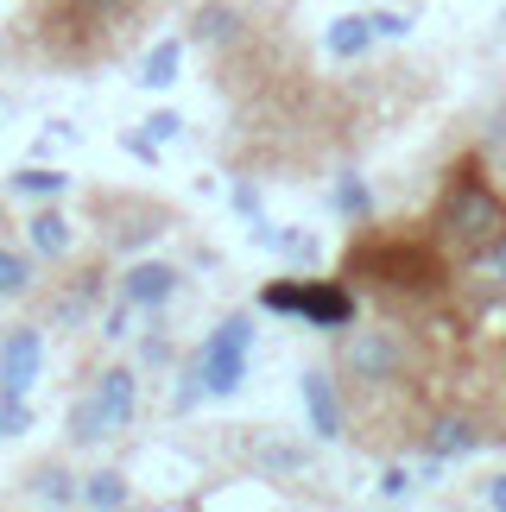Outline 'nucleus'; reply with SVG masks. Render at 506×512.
Returning a JSON list of instances; mask_svg holds the SVG:
<instances>
[{
	"label": "nucleus",
	"mask_w": 506,
	"mask_h": 512,
	"mask_svg": "<svg viewBox=\"0 0 506 512\" xmlns=\"http://www.w3.org/2000/svg\"><path fill=\"white\" fill-rule=\"evenodd\" d=\"M260 310L272 317H298L310 329H348L355 323V285L348 279H272L260 291Z\"/></svg>",
	"instance_id": "obj_4"
},
{
	"label": "nucleus",
	"mask_w": 506,
	"mask_h": 512,
	"mask_svg": "<svg viewBox=\"0 0 506 512\" xmlns=\"http://www.w3.org/2000/svg\"><path fill=\"white\" fill-rule=\"evenodd\" d=\"M342 279L374 285L386 298H443L450 285V260L437 253V241L424 234H361L355 247L342 253Z\"/></svg>",
	"instance_id": "obj_1"
},
{
	"label": "nucleus",
	"mask_w": 506,
	"mask_h": 512,
	"mask_svg": "<svg viewBox=\"0 0 506 512\" xmlns=\"http://www.w3.org/2000/svg\"><path fill=\"white\" fill-rule=\"evenodd\" d=\"M298 392H304V418H310V430H317V443L348 437V405H342V392H336V373L310 367Z\"/></svg>",
	"instance_id": "obj_10"
},
{
	"label": "nucleus",
	"mask_w": 506,
	"mask_h": 512,
	"mask_svg": "<svg viewBox=\"0 0 506 512\" xmlns=\"http://www.w3.org/2000/svg\"><path fill=\"white\" fill-rule=\"evenodd\" d=\"M506 234V196L488 184V171H481V152H462L450 165L437 190V209H431V241L456 247V253H481L488 241Z\"/></svg>",
	"instance_id": "obj_3"
},
{
	"label": "nucleus",
	"mask_w": 506,
	"mask_h": 512,
	"mask_svg": "<svg viewBox=\"0 0 506 512\" xmlns=\"http://www.w3.org/2000/svg\"><path fill=\"white\" fill-rule=\"evenodd\" d=\"M178 266H165V260H140L121 279V304H133V310H165L171 298H178Z\"/></svg>",
	"instance_id": "obj_11"
},
{
	"label": "nucleus",
	"mask_w": 506,
	"mask_h": 512,
	"mask_svg": "<svg viewBox=\"0 0 506 512\" xmlns=\"http://www.w3.org/2000/svg\"><path fill=\"white\" fill-rule=\"evenodd\" d=\"M26 500L70 506V500H76V475H70L64 462H45V468H32V475H26Z\"/></svg>",
	"instance_id": "obj_16"
},
{
	"label": "nucleus",
	"mask_w": 506,
	"mask_h": 512,
	"mask_svg": "<svg viewBox=\"0 0 506 512\" xmlns=\"http://www.w3.org/2000/svg\"><path fill=\"white\" fill-rule=\"evenodd\" d=\"M481 449V430L475 418H462V411H443V418L424 424V456L431 462H462V456H475Z\"/></svg>",
	"instance_id": "obj_12"
},
{
	"label": "nucleus",
	"mask_w": 506,
	"mask_h": 512,
	"mask_svg": "<svg viewBox=\"0 0 506 512\" xmlns=\"http://www.w3.org/2000/svg\"><path fill=\"white\" fill-rule=\"evenodd\" d=\"M133 500V487L121 468H95V475L76 487V506H95V512H114V506H127Z\"/></svg>",
	"instance_id": "obj_15"
},
{
	"label": "nucleus",
	"mask_w": 506,
	"mask_h": 512,
	"mask_svg": "<svg viewBox=\"0 0 506 512\" xmlns=\"http://www.w3.org/2000/svg\"><path fill=\"white\" fill-rule=\"evenodd\" d=\"M127 323H133V304H121V298H114V304H108V317H102V336H108V342H121V336H133Z\"/></svg>",
	"instance_id": "obj_24"
},
{
	"label": "nucleus",
	"mask_w": 506,
	"mask_h": 512,
	"mask_svg": "<svg viewBox=\"0 0 506 512\" xmlns=\"http://www.w3.org/2000/svg\"><path fill=\"white\" fill-rule=\"evenodd\" d=\"M374 32L380 38H405V32H412V19H405V13H374Z\"/></svg>",
	"instance_id": "obj_27"
},
{
	"label": "nucleus",
	"mask_w": 506,
	"mask_h": 512,
	"mask_svg": "<svg viewBox=\"0 0 506 512\" xmlns=\"http://www.w3.org/2000/svg\"><path fill=\"white\" fill-rule=\"evenodd\" d=\"M95 298H102V266H95V272H83L70 298H57V323H64V329H76V323L89 317V304H95Z\"/></svg>",
	"instance_id": "obj_18"
},
{
	"label": "nucleus",
	"mask_w": 506,
	"mask_h": 512,
	"mask_svg": "<svg viewBox=\"0 0 506 512\" xmlns=\"http://www.w3.org/2000/svg\"><path fill=\"white\" fill-rule=\"evenodd\" d=\"M133 411H140V373H133V367L95 373V386L70 405V443H83V449L89 443H108L114 430L133 424Z\"/></svg>",
	"instance_id": "obj_5"
},
{
	"label": "nucleus",
	"mask_w": 506,
	"mask_h": 512,
	"mask_svg": "<svg viewBox=\"0 0 506 512\" xmlns=\"http://www.w3.org/2000/svg\"><path fill=\"white\" fill-rule=\"evenodd\" d=\"M133 7H140V0H38L26 13V26L38 32V45H45L51 64L89 70L121 45Z\"/></svg>",
	"instance_id": "obj_2"
},
{
	"label": "nucleus",
	"mask_w": 506,
	"mask_h": 512,
	"mask_svg": "<svg viewBox=\"0 0 506 512\" xmlns=\"http://www.w3.org/2000/svg\"><path fill=\"white\" fill-rule=\"evenodd\" d=\"M38 373H45V336H38L32 323L7 329V336H0V386L32 392V386H38Z\"/></svg>",
	"instance_id": "obj_9"
},
{
	"label": "nucleus",
	"mask_w": 506,
	"mask_h": 512,
	"mask_svg": "<svg viewBox=\"0 0 506 512\" xmlns=\"http://www.w3.org/2000/svg\"><path fill=\"white\" fill-rule=\"evenodd\" d=\"M260 462H266V468H279V475H291V468H304V456H298V449H266Z\"/></svg>",
	"instance_id": "obj_29"
},
{
	"label": "nucleus",
	"mask_w": 506,
	"mask_h": 512,
	"mask_svg": "<svg viewBox=\"0 0 506 512\" xmlns=\"http://www.w3.org/2000/svg\"><path fill=\"white\" fill-rule=\"evenodd\" d=\"M329 203H336L342 222H367V215H374V190H367V177H342Z\"/></svg>",
	"instance_id": "obj_19"
},
{
	"label": "nucleus",
	"mask_w": 506,
	"mask_h": 512,
	"mask_svg": "<svg viewBox=\"0 0 506 512\" xmlns=\"http://www.w3.org/2000/svg\"><path fill=\"white\" fill-rule=\"evenodd\" d=\"M374 38H380V32H374V13H342V19H329L323 51L348 64V57H367V51H374Z\"/></svg>",
	"instance_id": "obj_13"
},
{
	"label": "nucleus",
	"mask_w": 506,
	"mask_h": 512,
	"mask_svg": "<svg viewBox=\"0 0 506 512\" xmlns=\"http://www.w3.org/2000/svg\"><path fill=\"white\" fill-rule=\"evenodd\" d=\"M178 64H184V38H159V45L146 51V64H140V83L146 89H171L178 83Z\"/></svg>",
	"instance_id": "obj_17"
},
{
	"label": "nucleus",
	"mask_w": 506,
	"mask_h": 512,
	"mask_svg": "<svg viewBox=\"0 0 506 512\" xmlns=\"http://www.w3.org/2000/svg\"><path fill=\"white\" fill-rule=\"evenodd\" d=\"M64 190H70V177L51 171V165H26L13 177V196H64Z\"/></svg>",
	"instance_id": "obj_20"
},
{
	"label": "nucleus",
	"mask_w": 506,
	"mask_h": 512,
	"mask_svg": "<svg viewBox=\"0 0 506 512\" xmlns=\"http://www.w3.org/2000/svg\"><path fill=\"white\" fill-rule=\"evenodd\" d=\"M253 26H260V19H253V0H197L184 38H190V45H203L209 57H222V51H235Z\"/></svg>",
	"instance_id": "obj_8"
},
{
	"label": "nucleus",
	"mask_w": 506,
	"mask_h": 512,
	"mask_svg": "<svg viewBox=\"0 0 506 512\" xmlns=\"http://www.w3.org/2000/svg\"><path fill=\"white\" fill-rule=\"evenodd\" d=\"M336 367H342V380H355V386H399L405 373H412V342H405V329H393V323H367V329L348 323V336L336 348Z\"/></svg>",
	"instance_id": "obj_6"
},
{
	"label": "nucleus",
	"mask_w": 506,
	"mask_h": 512,
	"mask_svg": "<svg viewBox=\"0 0 506 512\" xmlns=\"http://www.w3.org/2000/svg\"><path fill=\"white\" fill-rule=\"evenodd\" d=\"M26 241H32V253H45V260H64L76 247V228L64 222V209H38L26 222Z\"/></svg>",
	"instance_id": "obj_14"
},
{
	"label": "nucleus",
	"mask_w": 506,
	"mask_h": 512,
	"mask_svg": "<svg viewBox=\"0 0 506 512\" xmlns=\"http://www.w3.org/2000/svg\"><path fill=\"white\" fill-rule=\"evenodd\" d=\"M475 260H481V272H488V279L506 291V234H500V241H488V247L475 253Z\"/></svg>",
	"instance_id": "obj_23"
},
{
	"label": "nucleus",
	"mask_w": 506,
	"mask_h": 512,
	"mask_svg": "<svg viewBox=\"0 0 506 512\" xmlns=\"http://www.w3.org/2000/svg\"><path fill=\"white\" fill-rule=\"evenodd\" d=\"M178 127H184V121L165 108V114H152V121H146V140H178Z\"/></svg>",
	"instance_id": "obj_26"
},
{
	"label": "nucleus",
	"mask_w": 506,
	"mask_h": 512,
	"mask_svg": "<svg viewBox=\"0 0 506 512\" xmlns=\"http://www.w3.org/2000/svg\"><path fill=\"white\" fill-rule=\"evenodd\" d=\"M26 430H32V405H26V392L0 386V437H26Z\"/></svg>",
	"instance_id": "obj_22"
},
{
	"label": "nucleus",
	"mask_w": 506,
	"mask_h": 512,
	"mask_svg": "<svg viewBox=\"0 0 506 512\" xmlns=\"http://www.w3.org/2000/svg\"><path fill=\"white\" fill-rule=\"evenodd\" d=\"M26 291H32V260L0 247V298H26Z\"/></svg>",
	"instance_id": "obj_21"
},
{
	"label": "nucleus",
	"mask_w": 506,
	"mask_h": 512,
	"mask_svg": "<svg viewBox=\"0 0 506 512\" xmlns=\"http://www.w3.org/2000/svg\"><path fill=\"white\" fill-rule=\"evenodd\" d=\"M247 354H253V317H247V310H235V317L216 323V336H209L203 354H197V373H203V392H209V399H235V392H241Z\"/></svg>",
	"instance_id": "obj_7"
},
{
	"label": "nucleus",
	"mask_w": 506,
	"mask_h": 512,
	"mask_svg": "<svg viewBox=\"0 0 506 512\" xmlns=\"http://www.w3.org/2000/svg\"><path fill=\"white\" fill-rule=\"evenodd\" d=\"M235 209L260 222V190H253V177H241V184H235Z\"/></svg>",
	"instance_id": "obj_28"
},
{
	"label": "nucleus",
	"mask_w": 506,
	"mask_h": 512,
	"mask_svg": "<svg viewBox=\"0 0 506 512\" xmlns=\"http://www.w3.org/2000/svg\"><path fill=\"white\" fill-rule=\"evenodd\" d=\"M412 494V468H386L380 475V500H405Z\"/></svg>",
	"instance_id": "obj_25"
},
{
	"label": "nucleus",
	"mask_w": 506,
	"mask_h": 512,
	"mask_svg": "<svg viewBox=\"0 0 506 512\" xmlns=\"http://www.w3.org/2000/svg\"><path fill=\"white\" fill-rule=\"evenodd\" d=\"M481 506H500V512H506V475H494V481H481Z\"/></svg>",
	"instance_id": "obj_30"
}]
</instances>
